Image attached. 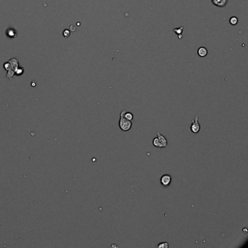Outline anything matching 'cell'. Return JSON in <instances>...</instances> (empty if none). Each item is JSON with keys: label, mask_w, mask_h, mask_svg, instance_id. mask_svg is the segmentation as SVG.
<instances>
[{"label": "cell", "mask_w": 248, "mask_h": 248, "mask_svg": "<svg viewBox=\"0 0 248 248\" xmlns=\"http://www.w3.org/2000/svg\"><path fill=\"white\" fill-rule=\"evenodd\" d=\"M153 145H154V146L157 147V149H159V140L157 137L154 138L153 139Z\"/></svg>", "instance_id": "2e32d148"}, {"label": "cell", "mask_w": 248, "mask_h": 248, "mask_svg": "<svg viewBox=\"0 0 248 248\" xmlns=\"http://www.w3.org/2000/svg\"><path fill=\"white\" fill-rule=\"evenodd\" d=\"M125 110H122L120 113V118H119V128L122 129L124 132H127L129 129L132 128L133 126V123H132V121L128 120L125 117Z\"/></svg>", "instance_id": "6da1fadb"}, {"label": "cell", "mask_w": 248, "mask_h": 248, "mask_svg": "<svg viewBox=\"0 0 248 248\" xmlns=\"http://www.w3.org/2000/svg\"><path fill=\"white\" fill-rule=\"evenodd\" d=\"M15 71L13 70V69H10V70L7 71V78L9 79H13L14 76H15Z\"/></svg>", "instance_id": "30bf717a"}, {"label": "cell", "mask_w": 248, "mask_h": 248, "mask_svg": "<svg viewBox=\"0 0 248 248\" xmlns=\"http://www.w3.org/2000/svg\"><path fill=\"white\" fill-rule=\"evenodd\" d=\"M70 31L68 30V29H65V30H64L63 32V37H65V38H68V37L70 36Z\"/></svg>", "instance_id": "9a60e30c"}, {"label": "cell", "mask_w": 248, "mask_h": 248, "mask_svg": "<svg viewBox=\"0 0 248 248\" xmlns=\"http://www.w3.org/2000/svg\"><path fill=\"white\" fill-rule=\"evenodd\" d=\"M159 181L161 186H164V187L169 186L170 184L171 183V182H172V176H171L170 175H168V174L163 175L160 178Z\"/></svg>", "instance_id": "277c9868"}, {"label": "cell", "mask_w": 248, "mask_h": 248, "mask_svg": "<svg viewBox=\"0 0 248 248\" xmlns=\"http://www.w3.org/2000/svg\"><path fill=\"white\" fill-rule=\"evenodd\" d=\"M229 21H230V23H231V24L236 25L238 22V19L236 17H231V18H230Z\"/></svg>", "instance_id": "5bb4252c"}, {"label": "cell", "mask_w": 248, "mask_h": 248, "mask_svg": "<svg viewBox=\"0 0 248 248\" xmlns=\"http://www.w3.org/2000/svg\"><path fill=\"white\" fill-rule=\"evenodd\" d=\"M198 55H200V57H205L206 55H207V52H208V51H207V49L205 48V47H201L199 48V50H198Z\"/></svg>", "instance_id": "ba28073f"}, {"label": "cell", "mask_w": 248, "mask_h": 248, "mask_svg": "<svg viewBox=\"0 0 248 248\" xmlns=\"http://www.w3.org/2000/svg\"><path fill=\"white\" fill-rule=\"evenodd\" d=\"M3 67H4V69H5V70L7 71H7H9V70H10V69H12V67H11L10 63L8 61L7 62L3 64Z\"/></svg>", "instance_id": "4fadbf2b"}, {"label": "cell", "mask_w": 248, "mask_h": 248, "mask_svg": "<svg viewBox=\"0 0 248 248\" xmlns=\"http://www.w3.org/2000/svg\"><path fill=\"white\" fill-rule=\"evenodd\" d=\"M25 72V69L23 67H18L15 71V74L17 76H21Z\"/></svg>", "instance_id": "9c48e42d"}, {"label": "cell", "mask_w": 248, "mask_h": 248, "mask_svg": "<svg viewBox=\"0 0 248 248\" xmlns=\"http://www.w3.org/2000/svg\"><path fill=\"white\" fill-rule=\"evenodd\" d=\"M159 248H168L169 247V243L167 242H162V243H159L157 245Z\"/></svg>", "instance_id": "7c38bea8"}, {"label": "cell", "mask_w": 248, "mask_h": 248, "mask_svg": "<svg viewBox=\"0 0 248 248\" xmlns=\"http://www.w3.org/2000/svg\"><path fill=\"white\" fill-rule=\"evenodd\" d=\"M8 62L10 63L11 67L14 71L16 70L18 67H19V59L17 58H12L8 61Z\"/></svg>", "instance_id": "5b68a950"}, {"label": "cell", "mask_w": 248, "mask_h": 248, "mask_svg": "<svg viewBox=\"0 0 248 248\" xmlns=\"http://www.w3.org/2000/svg\"><path fill=\"white\" fill-rule=\"evenodd\" d=\"M212 2L213 5L218 7H223L226 5L228 0H212Z\"/></svg>", "instance_id": "8992f818"}, {"label": "cell", "mask_w": 248, "mask_h": 248, "mask_svg": "<svg viewBox=\"0 0 248 248\" xmlns=\"http://www.w3.org/2000/svg\"><path fill=\"white\" fill-rule=\"evenodd\" d=\"M6 34L10 38H16L17 37V32L13 29H7L6 31Z\"/></svg>", "instance_id": "52a82bcc"}, {"label": "cell", "mask_w": 248, "mask_h": 248, "mask_svg": "<svg viewBox=\"0 0 248 248\" xmlns=\"http://www.w3.org/2000/svg\"><path fill=\"white\" fill-rule=\"evenodd\" d=\"M157 138H158L159 140V149H161V148H166V149H170L169 146H168V140L166 139V138L164 137L163 135H161L159 132H157Z\"/></svg>", "instance_id": "3957f363"}, {"label": "cell", "mask_w": 248, "mask_h": 248, "mask_svg": "<svg viewBox=\"0 0 248 248\" xmlns=\"http://www.w3.org/2000/svg\"><path fill=\"white\" fill-rule=\"evenodd\" d=\"M190 129L193 133H198L201 129V126H200V123H199V120H198V116H195L194 119L192 120L191 125Z\"/></svg>", "instance_id": "7a4b0ae2"}, {"label": "cell", "mask_w": 248, "mask_h": 248, "mask_svg": "<svg viewBox=\"0 0 248 248\" xmlns=\"http://www.w3.org/2000/svg\"><path fill=\"white\" fill-rule=\"evenodd\" d=\"M124 116H125V117L126 118V119H127L129 121H133V114H132L131 112H127V111H125V114H124Z\"/></svg>", "instance_id": "8fae6325"}]
</instances>
